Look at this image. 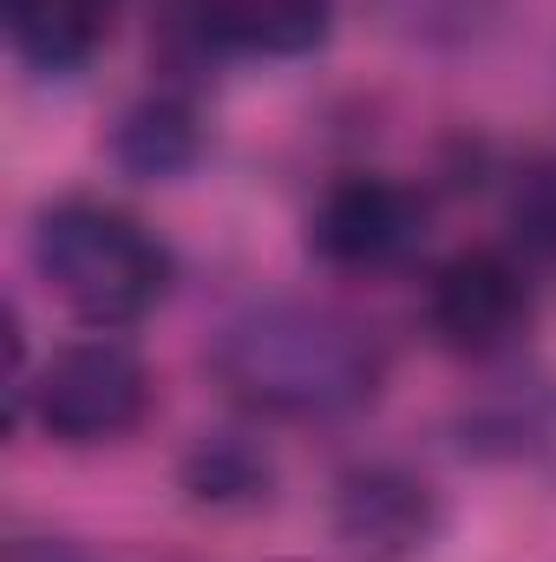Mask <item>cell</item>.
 Returning a JSON list of instances; mask_svg holds the SVG:
<instances>
[{"mask_svg":"<svg viewBox=\"0 0 556 562\" xmlns=\"http://www.w3.org/2000/svg\"><path fill=\"white\" fill-rule=\"evenodd\" d=\"M425 196L400 177L347 170L308 210V256L334 276H393L425 243Z\"/></svg>","mask_w":556,"mask_h":562,"instance_id":"cell-4","label":"cell"},{"mask_svg":"<svg viewBox=\"0 0 556 562\" xmlns=\"http://www.w3.org/2000/svg\"><path fill=\"white\" fill-rule=\"evenodd\" d=\"M184 491L203 510H263L276 497V464L256 438L236 431H203L184 458Z\"/></svg>","mask_w":556,"mask_h":562,"instance_id":"cell-10","label":"cell"},{"mask_svg":"<svg viewBox=\"0 0 556 562\" xmlns=\"http://www.w3.org/2000/svg\"><path fill=\"white\" fill-rule=\"evenodd\" d=\"M190 26L230 59H308L334 33V0H197Z\"/></svg>","mask_w":556,"mask_h":562,"instance_id":"cell-7","label":"cell"},{"mask_svg":"<svg viewBox=\"0 0 556 562\" xmlns=\"http://www.w3.org/2000/svg\"><path fill=\"white\" fill-rule=\"evenodd\" d=\"M537 294L511 249L471 243L425 276V334L458 360H504L531 334Z\"/></svg>","mask_w":556,"mask_h":562,"instance_id":"cell-5","label":"cell"},{"mask_svg":"<svg viewBox=\"0 0 556 562\" xmlns=\"http://www.w3.org/2000/svg\"><path fill=\"white\" fill-rule=\"evenodd\" d=\"M7 40L33 72L73 79L112 40V0H7Z\"/></svg>","mask_w":556,"mask_h":562,"instance_id":"cell-8","label":"cell"},{"mask_svg":"<svg viewBox=\"0 0 556 562\" xmlns=\"http://www.w3.org/2000/svg\"><path fill=\"white\" fill-rule=\"evenodd\" d=\"M7 562H92V557L73 550V543H46V537H33V543H13V557Z\"/></svg>","mask_w":556,"mask_h":562,"instance_id":"cell-12","label":"cell"},{"mask_svg":"<svg viewBox=\"0 0 556 562\" xmlns=\"http://www.w3.org/2000/svg\"><path fill=\"white\" fill-rule=\"evenodd\" d=\"M157 406V380L138 347L119 334H86L53 347V360L26 386V413L53 445H112L132 438Z\"/></svg>","mask_w":556,"mask_h":562,"instance_id":"cell-3","label":"cell"},{"mask_svg":"<svg viewBox=\"0 0 556 562\" xmlns=\"http://www.w3.org/2000/svg\"><path fill=\"white\" fill-rule=\"evenodd\" d=\"M511 223H518V236H524L531 249L556 256V157L531 164V170L518 177V196H511Z\"/></svg>","mask_w":556,"mask_h":562,"instance_id":"cell-11","label":"cell"},{"mask_svg":"<svg viewBox=\"0 0 556 562\" xmlns=\"http://www.w3.org/2000/svg\"><path fill=\"white\" fill-rule=\"evenodd\" d=\"M544 451H551V464H556V413L544 419Z\"/></svg>","mask_w":556,"mask_h":562,"instance_id":"cell-13","label":"cell"},{"mask_svg":"<svg viewBox=\"0 0 556 562\" xmlns=\"http://www.w3.org/2000/svg\"><path fill=\"white\" fill-rule=\"evenodd\" d=\"M327 524L347 562H413L438 537V491L393 458H367L341 471Z\"/></svg>","mask_w":556,"mask_h":562,"instance_id":"cell-6","label":"cell"},{"mask_svg":"<svg viewBox=\"0 0 556 562\" xmlns=\"http://www.w3.org/2000/svg\"><path fill=\"white\" fill-rule=\"evenodd\" d=\"M210 373L256 419L334 425V419L367 413L380 400V386H387V340L367 321H354L347 307L276 294V301L236 307L216 327Z\"/></svg>","mask_w":556,"mask_h":562,"instance_id":"cell-1","label":"cell"},{"mask_svg":"<svg viewBox=\"0 0 556 562\" xmlns=\"http://www.w3.org/2000/svg\"><path fill=\"white\" fill-rule=\"evenodd\" d=\"M197 157H203V119L177 92H151L138 105H125L112 125V164L138 183H170L197 170Z\"/></svg>","mask_w":556,"mask_h":562,"instance_id":"cell-9","label":"cell"},{"mask_svg":"<svg viewBox=\"0 0 556 562\" xmlns=\"http://www.w3.org/2000/svg\"><path fill=\"white\" fill-rule=\"evenodd\" d=\"M33 269L40 281L99 334L138 327L144 314L170 294V249L164 236L105 203V196H59L33 216Z\"/></svg>","mask_w":556,"mask_h":562,"instance_id":"cell-2","label":"cell"}]
</instances>
